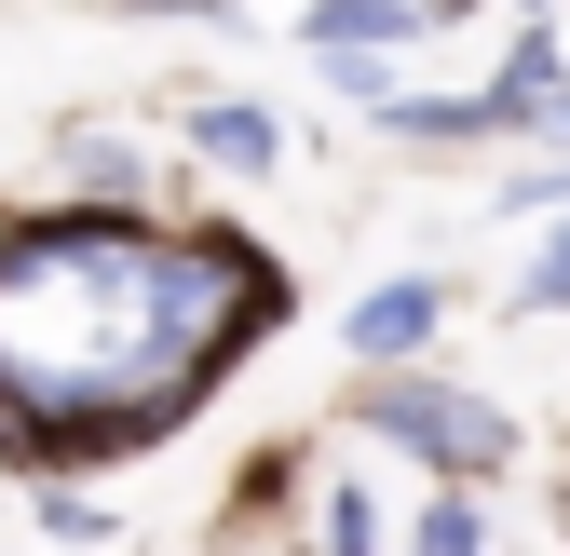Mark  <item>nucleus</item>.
Masks as SVG:
<instances>
[{
    "instance_id": "nucleus-4",
    "label": "nucleus",
    "mask_w": 570,
    "mask_h": 556,
    "mask_svg": "<svg viewBox=\"0 0 570 556\" xmlns=\"http://www.w3.org/2000/svg\"><path fill=\"white\" fill-rule=\"evenodd\" d=\"M449 14H462V0H313V41L326 54H367V41H421Z\"/></svg>"
},
{
    "instance_id": "nucleus-6",
    "label": "nucleus",
    "mask_w": 570,
    "mask_h": 556,
    "mask_svg": "<svg viewBox=\"0 0 570 556\" xmlns=\"http://www.w3.org/2000/svg\"><path fill=\"white\" fill-rule=\"evenodd\" d=\"M190 136H204V150H218L232 177H272V163H285V136H272L258 109H232V96H218V109H190Z\"/></svg>"
},
{
    "instance_id": "nucleus-8",
    "label": "nucleus",
    "mask_w": 570,
    "mask_h": 556,
    "mask_svg": "<svg viewBox=\"0 0 570 556\" xmlns=\"http://www.w3.org/2000/svg\"><path fill=\"white\" fill-rule=\"evenodd\" d=\"M530 312H570V231H557V245L530 258Z\"/></svg>"
},
{
    "instance_id": "nucleus-1",
    "label": "nucleus",
    "mask_w": 570,
    "mask_h": 556,
    "mask_svg": "<svg viewBox=\"0 0 570 556\" xmlns=\"http://www.w3.org/2000/svg\"><path fill=\"white\" fill-rule=\"evenodd\" d=\"M272 271L218 231H122V218H41L0 231V421L28 448H136L204 367L258 326Z\"/></svg>"
},
{
    "instance_id": "nucleus-5",
    "label": "nucleus",
    "mask_w": 570,
    "mask_h": 556,
    "mask_svg": "<svg viewBox=\"0 0 570 556\" xmlns=\"http://www.w3.org/2000/svg\"><path fill=\"white\" fill-rule=\"evenodd\" d=\"M381 122L407 136V150H462V136H517L503 96H381Z\"/></svg>"
},
{
    "instance_id": "nucleus-2",
    "label": "nucleus",
    "mask_w": 570,
    "mask_h": 556,
    "mask_svg": "<svg viewBox=\"0 0 570 556\" xmlns=\"http://www.w3.org/2000/svg\"><path fill=\"white\" fill-rule=\"evenodd\" d=\"M381 435H394V448H421L435 475H489V461L517 448V421H503V407L435 394V380H394V394H381Z\"/></svg>"
},
{
    "instance_id": "nucleus-10",
    "label": "nucleus",
    "mask_w": 570,
    "mask_h": 556,
    "mask_svg": "<svg viewBox=\"0 0 570 556\" xmlns=\"http://www.w3.org/2000/svg\"><path fill=\"white\" fill-rule=\"evenodd\" d=\"M543 122H557V136H570V109H543Z\"/></svg>"
},
{
    "instance_id": "nucleus-3",
    "label": "nucleus",
    "mask_w": 570,
    "mask_h": 556,
    "mask_svg": "<svg viewBox=\"0 0 570 556\" xmlns=\"http://www.w3.org/2000/svg\"><path fill=\"white\" fill-rule=\"evenodd\" d=\"M435 312H449V286H435V271H407V286H367V299H353V354H421V339H435Z\"/></svg>"
},
{
    "instance_id": "nucleus-9",
    "label": "nucleus",
    "mask_w": 570,
    "mask_h": 556,
    "mask_svg": "<svg viewBox=\"0 0 570 556\" xmlns=\"http://www.w3.org/2000/svg\"><path fill=\"white\" fill-rule=\"evenodd\" d=\"M326 556H367V503H353V489L326 503Z\"/></svg>"
},
{
    "instance_id": "nucleus-7",
    "label": "nucleus",
    "mask_w": 570,
    "mask_h": 556,
    "mask_svg": "<svg viewBox=\"0 0 570 556\" xmlns=\"http://www.w3.org/2000/svg\"><path fill=\"white\" fill-rule=\"evenodd\" d=\"M421 556H489V529H475V503H435V516H421Z\"/></svg>"
}]
</instances>
